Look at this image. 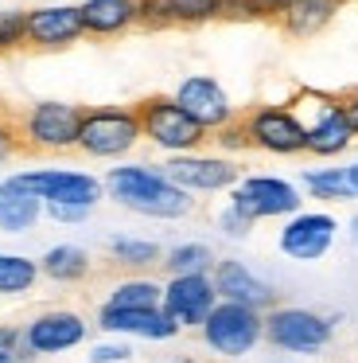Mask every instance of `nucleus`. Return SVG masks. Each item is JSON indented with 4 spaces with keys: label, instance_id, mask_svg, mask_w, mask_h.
<instances>
[{
    "label": "nucleus",
    "instance_id": "nucleus-34",
    "mask_svg": "<svg viewBox=\"0 0 358 363\" xmlns=\"http://www.w3.org/2000/svg\"><path fill=\"white\" fill-rule=\"evenodd\" d=\"M23 152V141H20V129H16V118L12 113H0V168L8 160H16Z\"/></svg>",
    "mask_w": 358,
    "mask_h": 363
},
{
    "label": "nucleus",
    "instance_id": "nucleus-16",
    "mask_svg": "<svg viewBox=\"0 0 358 363\" xmlns=\"http://www.w3.org/2000/svg\"><path fill=\"white\" fill-rule=\"evenodd\" d=\"M86 40L78 4H39L28 12V51H67Z\"/></svg>",
    "mask_w": 358,
    "mask_h": 363
},
{
    "label": "nucleus",
    "instance_id": "nucleus-17",
    "mask_svg": "<svg viewBox=\"0 0 358 363\" xmlns=\"http://www.w3.org/2000/svg\"><path fill=\"white\" fill-rule=\"evenodd\" d=\"M98 324L105 336L117 340H148V344H163V340L179 336V324L171 320L163 308H98Z\"/></svg>",
    "mask_w": 358,
    "mask_h": 363
},
{
    "label": "nucleus",
    "instance_id": "nucleus-18",
    "mask_svg": "<svg viewBox=\"0 0 358 363\" xmlns=\"http://www.w3.org/2000/svg\"><path fill=\"white\" fill-rule=\"evenodd\" d=\"M210 277H214L218 301L246 305V308H253V313H269V308L277 305V289H272L261 274H253L241 258H218V266Z\"/></svg>",
    "mask_w": 358,
    "mask_h": 363
},
{
    "label": "nucleus",
    "instance_id": "nucleus-11",
    "mask_svg": "<svg viewBox=\"0 0 358 363\" xmlns=\"http://www.w3.org/2000/svg\"><path fill=\"white\" fill-rule=\"evenodd\" d=\"M20 184L28 191H35L39 199L47 203H67V207H93L105 199V184L98 176L82 172V168H28V172H16Z\"/></svg>",
    "mask_w": 358,
    "mask_h": 363
},
{
    "label": "nucleus",
    "instance_id": "nucleus-3",
    "mask_svg": "<svg viewBox=\"0 0 358 363\" xmlns=\"http://www.w3.org/2000/svg\"><path fill=\"white\" fill-rule=\"evenodd\" d=\"M140 137L137 106H82V125H78V149L86 160H125Z\"/></svg>",
    "mask_w": 358,
    "mask_h": 363
},
{
    "label": "nucleus",
    "instance_id": "nucleus-21",
    "mask_svg": "<svg viewBox=\"0 0 358 363\" xmlns=\"http://www.w3.org/2000/svg\"><path fill=\"white\" fill-rule=\"evenodd\" d=\"M339 12H342V0H292L277 24L288 40H316L331 28V20Z\"/></svg>",
    "mask_w": 358,
    "mask_h": 363
},
{
    "label": "nucleus",
    "instance_id": "nucleus-9",
    "mask_svg": "<svg viewBox=\"0 0 358 363\" xmlns=\"http://www.w3.org/2000/svg\"><path fill=\"white\" fill-rule=\"evenodd\" d=\"M249 149L265 152V157H304V133L296 113L288 110V102H257L241 113Z\"/></svg>",
    "mask_w": 358,
    "mask_h": 363
},
{
    "label": "nucleus",
    "instance_id": "nucleus-8",
    "mask_svg": "<svg viewBox=\"0 0 358 363\" xmlns=\"http://www.w3.org/2000/svg\"><path fill=\"white\" fill-rule=\"evenodd\" d=\"M202 344L210 355L218 359H246L257 344L265 340V313H253L246 305H230V301H218L214 313L202 320L199 328Z\"/></svg>",
    "mask_w": 358,
    "mask_h": 363
},
{
    "label": "nucleus",
    "instance_id": "nucleus-31",
    "mask_svg": "<svg viewBox=\"0 0 358 363\" xmlns=\"http://www.w3.org/2000/svg\"><path fill=\"white\" fill-rule=\"evenodd\" d=\"M210 145H214L222 157H238V152H249V137H246V125H241V113L230 121V125L218 129V133H210Z\"/></svg>",
    "mask_w": 358,
    "mask_h": 363
},
{
    "label": "nucleus",
    "instance_id": "nucleus-22",
    "mask_svg": "<svg viewBox=\"0 0 358 363\" xmlns=\"http://www.w3.org/2000/svg\"><path fill=\"white\" fill-rule=\"evenodd\" d=\"M90 269H93L90 250H82V246H74V242H54L51 250H43V258H39V274L59 281V285L86 281Z\"/></svg>",
    "mask_w": 358,
    "mask_h": 363
},
{
    "label": "nucleus",
    "instance_id": "nucleus-32",
    "mask_svg": "<svg viewBox=\"0 0 358 363\" xmlns=\"http://www.w3.org/2000/svg\"><path fill=\"white\" fill-rule=\"evenodd\" d=\"M214 223H218V235L230 238V242H246V238L253 235V227H257L253 219H246V215H241L238 207H230V203H226L222 211H218V219H214Z\"/></svg>",
    "mask_w": 358,
    "mask_h": 363
},
{
    "label": "nucleus",
    "instance_id": "nucleus-37",
    "mask_svg": "<svg viewBox=\"0 0 358 363\" xmlns=\"http://www.w3.org/2000/svg\"><path fill=\"white\" fill-rule=\"evenodd\" d=\"M20 328H12V324H0V363H16V355H20Z\"/></svg>",
    "mask_w": 358,
    "mask_h": 363
},
{
    "label": "nucleus",
    "instance_id": "nucleus-14",
    "mask_svg": "<svg viewBox=\"0 0 358 363\" xmlns=\"http://www.w3.org/2000/svg\"><path fill=\"white\" fill-rule=\"evenodd\" d=\"M214 305H218V289L210 274H179L163 281L160 308L179 324V332H187V328L199 332L202 320L214 313Z\"/></svg>",
    "mask_w": 358,
    "mask_h": 363
},
{
    "label": "nucleus",
    "instance_id": "nucleus-43",
    "mask_svg": "<svg viewBox=\"0 0 358 363\" xmlns=\"http://www.w3.org/2000/svg\"><path fill=\"white\" fill-rule=\"evenodd\" d=\"M342 4H350V0H342Z\"/></svg>",
    "mask_w": 358,
    "mask_h": 363
},
{
    "label": "nucleus",
    "instance_id": "nucleus-36",
    "mask_svg": "<svg viewBox=\"0 0 358 363\" xmlns=\"http://www.w3.org/2000/svg\"><path fill=\"white\" fill-rule=\"evenodd\" d=\"M43 215H47V219H54V223H62V227H74V223L90 219V211H86V207H67V203H47Z\"/></svg>",
    "mask_w": 358,
    "mask_h": 363
},
{
    "label": "nucleus",
    "instance_id": "nucleus-25",
    "mask_svg": "<svg viewBox=\"0 0 358 363\" xmlns=\"http://www.w3.org/2000/svg\"><path fill=\"white\" fill-rule=\"evenodd\" d=\"M300 191L308 199H319V203H342V199H354L350 191V180H347V168H304L300 176Z\"/></svg>",
    "mask_w": 358,
    "mask_h": 363
},
{
    "label": "nucleus",
    "instance_id": "nucleus-20",
    "mask_svg": "<svg viewBox=\"0 0 358 363\" xmlns=\"http://www.w3.org/2000/svg\"><path fill=\"white\" fill-rule=\"evenodd\" d=\"M43 219V199L20 184V176L0 180V230L4 235H28Z\"/></svg>",
    "mask_w": 358,
    "mask_h": 363
},
{
    "label": "nucleus",
    "instance_id": "nucleus-19",
    "mask_svg": "<svg viewBox=\"0 0 358 363\" xmlns=\"http://www.w3.org/2000/svg\"><path fill=\"white\" fill-rule=\"evenodd\" d=\"M86 40H117L137 28V0H82Z\"/></svg>",
    "mask_w": 358,
    "mask_h": 363
},
{
    "label": "nucleus",
    "instance_id": "nucleus-23",
    "mask_svg": "<svg viewBox=\"0 0 358 363\" xmlns=\"http://www.w3.org/2000/svg\"><path fill=\"white\" fill-rule=\"evenodd\" d=\"M109 262L129 274H148L152 266L163 262V250L152 242V238H137V235H113L109 238Z\"/></svg>",
    "mask_w": 358,
    "mask_h": 363
},
{
    "label": "nucleus",
    "instance_id": "nucleus-30",
    "mask_svg": "<svg viewBox=\"0 0 358 363\" xmlns=\"http://www.w3.org/2000/svg\"><path fill=\"white\" fill-rule=\"evenodd\" d=\"M137 28H144V32H168V28H175L171 0H137Z\"/></svg>",
    "mask_w": 358,
    "mask_h": 363
},
{
    "label": "nucleus",
    "instance_id": "nucleus-12",
    "mask_svg": "<svg viewBox=\"0 0 358 363\" xmlns=\"http://www.w3.org/2000/svg\"><path fill=\"white\" fill-rule=\"evenodd\" d=\"M90 336V320L78 308H43L20 328V340L35 359L43 355H67L86 344Z\"/></svg>",
    "mask_w": 358,
    "mask_h": 363
},
{
    "label": "nucleus",
    "instance_id": "nucleus-41",
    "mask_svg": "<svg viewBox=\"0 0 358 363\" xmlns=\"http://www.w3.org/2000/svg\"><path fill=\"white\" fill-rule=\"evenodd\" d=\"M171 363H202V359H195V355H175Z\"/></svg>",
    "mask_w": 358,
    "mask_h": 363
},
{
    "label": "nucleus",
    "instance_id": "nucleus-38",
    "mask_svg": "<svg viewBox=\"0 0 358 363\" xmlns=\"http://www.w3.org/2000/svg\"><path fill=\"white\" fill-rule=\"evenodd\" d=\"M342 106H347L350 129H354V141H358V86L354 90H342Z\"/></svg>",
    "mask_w": 358,
    "mask_h": 363
},
{
    "label": "nucleus",
    "instance_id": "nucleus-26",
    "mask_svg": "<svg viewBox=\"0 0 358 363\" xmlns=\"http://www.w3.org/2000/svg\"><path fill=\"white\" fill-rule=\"evenodd\" d=\"M39 258L16 250H0V297H23V293L35 289L39 281Z\"/></svg>",
    "mask_w": 358,
    "mask_h": 363
},
{
    "label": "nucleus",
    "instance_id": "nucleus-5",
    "mask_svg": "<svg viewBox=\"0 0 358 363\" xmlns=\"http://www.w3.org/2000/svg\"><path fill=\"white\" fill-rule=\"evenodd\" d=\"M78 125H82V106L74 102H31L28 110L16 113V129H20L23 152H43V157H59V152L78 149Z\"/></svg>",
    "mask_w": 358,
    "mask_h": 363
},
{
    "label": "nucleus",
    "instance_id": "nucleus-10",
    "mask_svg": "<svg viewBox=\"0 0 358 363\" xmlns=\"http://www.w3.org/2000/svg\"><path fill=\"white\" fill-rule=\"evenodd\" d=\"M163 172L175 188H183L187 196H218V191H233V184L241 180V168L233 157L222 152H187V157H168Z\"/></svg>",
    "mask_w": 358,
    "mask_h": 363
},
{
    "label": "nucleus",
    "instance_id": "nucleus-39",
    "mask_svg": "<svg viewBox=\"0 0 358 363\" xmlns=\"http://www.w3.org/2000/svg\"><path fill=\"white\" fill-rule=\"evenodd\" d=\"M347 180H350V191H354V199H358V160L347 164Z\"/></svg>",
    "mask_w": 358,
    "mask_h": 363
},
{
    "label": "nucleus",
    "instance_id": "nucleus-40",
    "mask_svg": "<svg viewBox=\"0 0 358 363\" xmlns=\"http://www.w3.org/2000/svg\"><path fill=\"white\" fill-rule=\"evenodd\" d=\"M350 242L358 246V215H354V219H350Z\"/></svg>",
    "mask_w": 358,
    "mask_h": 363
},
{
    "label": "nucleus",
    "instance_id": "nucleus-42",
    "mask_svg": "<svg viewBox=\"0 0 358 363\" xmlns=\"http://www.w3.org/2000/svg\"><path fill=\"white\" fill-rule=\"evenodd\" d=\"M67 4H82V0H67Z\"/></svg>",
    "mask_w": 358,
    "mask_h": 363
},
{
    "label": "nucleus",
    "instance_id": "nucleus-15",
    "mask_svg": "<svg viewBox=\"0 0 358 363\" xmlns=\"http://www.w3.org/2000/svg\"><path fill=\"white\" fill-rule=\"evenodd\" d=\"M171 98H175L187 110V118L199 121L207 133H218L222 125H230V121L238 118V106H233L230 90H226L214 74H187Z\"/></svg>",
    "mask_w": 358,
    "mask_h": 363
},
{
    "label": "nucleus",
    "instance_id": "nucleus-4",
    "mask_svg": "<svg viewBox=\"0 0 358 363\" xmlns=\"http://www.w3.org/2000/svg\"><path fill=\"white\" fill-rule=\"evenodd\" d=\"M137 118H140V137L152 149H160L163 157H187V152H199L202 145H210V133L199 121L187 118V110L171 94L140 98Z\"/></svg>",
    "mask_w": 358,
    "mask_h": 363
},
{
    "label": "nucleus",
    "instance_id": "nucleus-28",
    "mask_svg": "<svg viewBox=\"0 0 358 363\" xmlns=\"http://www.w3.org/2000/svg\"><path fill=\"white\" fill-rule=\"evenodd\" d=\"M222 4L226 0H171V20L175 28H202L222 20Z\"/></svg>",
    "mask_w": 358,
    "mask_h": 363
},
{
    "label": "nucleus",
    "instance_id": "nucleus-7",
    "mask_svg": "<svg viewBox=\"0 0 358 363\" xmlns=\"http://www.w3.org/2000/svg\"><path fill=\"white\" fill-rule=\"evenodd\" d=\"M230 207H238L246 219L265 223V219H292L296 211H304V191L300 184L284 180V176H272V172H241V180L233 184Z\"/></svg>",
    "mask_w": 358,
    "mask_h": 363
},
{
    "label": "nucleus",
    "instance_id": "nucleus-35",
    "mask_svg": "<svg viewBox=\"0 0 358 363\" xmlns=\"http://www.w3.org/2000/svg\"><path fill=\"white\" fill-rule=\"evenodd\" d=\"M292 0H249V12H253V24H277L284 16V9Z\"/></svg>",
    "mask_w": 358,
    "mask_h": 363
},
{
    "label": "nucleus",
    "instance_id": "nucleus-29",
    "mask_svg": "<svg viewBox=\"0 0 358 363\" xmlns=\"http://www.w3.org/2000/svg\"><path fill=\"white\" fill-rule=\"evenodd\" d=\"M28 51V12L23 9H0V59Z\"/></svg>",
    "mask_w": 358,
    "mask_h": 363
},
{
    "label": "nucleus",
    "instance_id": "nucleus-6",
    "mask_svg": "<svg viewBox=\"0 0 358 363\" xmlns=\"http://www.w3.org/2000/svg\"><path fill=\"white\" fill-rule=\"evenodd\" d=\"M335 324H339L335 313L323 316L304 305H272L265 313V344L288 355H316L335 340Z\"/></svg>",
    "mask_w": 358,
    "mask_h": 363
},
{
    "label": "nucleus",
    "instance_id": "nucleus-33",
    "mask_svg": "<svg viewBox=\"0 0 358 363\" xmlns=\"http://www.w3.org/2000/svg\"><path fill=\"white\" fill-rule=\"evenodd\" d=\"M86 359H90V363H129L132 359V347H129V340L105 336V340H98V344L90 347Z\"/></svg>",
    "mask_w": 358,
    "mask_h": 363
},
{
    "label": "nucleus",
    "instance_id": "nucleus-2",
    "mask_svg": "<svg viewBox=\"0 0 358 363\" xmlns=\"http://www.w3.org/2000/svg\"><path fill=\"white\" fill-rule=\"evenodd\" d=\"M288 110L296 113L304 133V152L316 160H339L354 149V129H350L342 94L319 86H300L288 98Z\"/></svg>",
    "mask_w": 358,
    "mask_h": 363
},
{
    "label": "nucleus",
    "instance_id": "nucleus-27",
    "mask_svg": "<svg viewBox=\"0 0 358 363\" xmlns=\"http://www.w3.org/2000/svg\"><path fill=\"white\" fill-rule=\"evenodd\" d=\"M163 269H168V277H179V274H214L218 258L214 250H210L207 242H179L171 246V250H163Z\"/></svg>",
    "mask_w": 358,
    "mask_h": 363
},
{
    "label": "nucleus",
    "instance_id": "nucleus-13",
    "mask_svg": "<svg viewBox=\"0 0 358 363\" xmlns=\"http://www.w3.org/2000/svg\"><path fill=\"white\" fill-rule=\"evenodd\" d=\"M335 238H339V219L331 211H296L292 219L280 223V235H277V246L284 258L292 262H319L331 254Z\"/></svg>",
    "mask_w": 358,
    "mask_h": 363
},
{
    "label": "nucleus",
    "instance_id": "nucleus-1",
    "mask_svg": "<svg viewBox=\"0 0 358 363\" xmlns=\"http://www.w3.org/2000/svg\"><path fill=\"white\" fill-rule=\"evenodd\" d=\"M105 196L144 219H183L195 211V196L168 180L160 164H117L105 172Z\"/></svg>",
    "mask_w": 358,
    "mask_h": 363
},
{
    "label": "nucleus",
    "instance_id": "nucleus-24",
    "mask_svg": "<svg viewBox=\"0 0 358 363\" xmlns=\"http://www.w3.org/2000/svg\"><path fill=\"white\" fill-rule=\"evenodd\" d=\"M160 297H163V281L148 274H129L109 289L105 305L109 308H160Z\"/></svg>",
    "mask_w": 358,
    "mask_h": 363
}]
</instances>
